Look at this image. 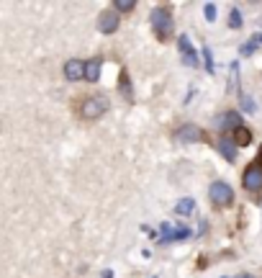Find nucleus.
<instances>
[{"instance_id":"f257e3e1","label":"nucleus","mask_w":262,"mask_h":278,"mask_svg":"<svg viewBox=\"0 0 262 278\" xmlns=\"http://www.w3.org/2000/svg\"><path fill=\"white\" fill-rule=\"evenodd\" d=\"M152 29H154V36H157L159 42H165V39L172 36V31H175V21H172V16H170L167 8L157 6V8L152 11Z\"/></svg>"},{"instance_id":"f03ea898","label":"nucleus","mask_w":262,"mask_h":278,"mask_svg":"<svg viewBox=\"0 0 262 278\" xmlns=\"http://www.w3.org/2000/svg\"><path fill=\"white\" fill-rule=\"evenodd\" d=\"M106 111H108V98L106 96H93L83 103V119H88V121L103 116Z\"/></svg>"},{"instance_id":"7ed1b4c3","label":"nucleus","mask_w":262,"mask_h":278,"mask_svg":"<svg viewBox=\"0 0 262 278\" xmlns=\"http://www.w3.org/2000/svg\"><path fill=\"white\" fill-rule=\"evenodd\" d=\"M208 196H211V201H213L216 206H226V203H231V198H234V191H231V186H229V183H224V180H216V183H211V188H208Z\"/></svg>"},{"instance_id":"20e7f679","label":"nucleus","mask_w":262,"mask_h":278,"mask_svg":"<svg viewBox=\"0 0 262 278\" xmlns=\"http://www.w3.org/2000/svg\"><path fill=\"white\" fill-rule=\"evenodd\" d=\"M177 49H180V54H183V62H185L188 67H198V54H195V49H193V42H190V36H188V34L177 36Z\"/></svg>"},{"instance_id":"39448f33","label":"nucleus","mask_w":262,"mask_h":278,"mask_svg":"<svg viewBox=\"0 0 262 278\" xmlns=\"http://www.w3.org/2000/svg\"><path fill=\"white\" fill-rule=\"evenodd\" d=\"M241 183H244L247 191H259L262 188V165H257V162L249 165L241 175Z\"/></svg>"},{"instance_id":"423d86ee","label":"nucleus","mask_w":262,"mask_h":278,"mask_svg":"<svg viewBox=\"0 0 262 278\" xmlns=\"http://www.w3.org/2000/svg\"><path fill=\"white\" fill-rule=\"evenodd\" d=\"M203 129L195 126V124H185L175 132V142H203Z\"/></svg>"},{"instance_id":"0eeeda50","label":"nucleus","mask_w":262,"mask_h":278,"mask_svg":"<svg viewBox=\"0 0 262 278\" xmlns=\"http://www.w3.org/2000/svg\"><path fill=\"white\" fill-rule=\"evenodd\" d=\"M118 13H113V11H103L100 13V18H98V31L100 34H113L116 29H118Z\"/></svg>"},{"instance_id":"6e6552de","label":"nucleus","mask_w":262,"mask_h":278,"mask_svg":"<svg viewBox=\"0 0 262 278\" xmlns=\"http://www.w3.org/2000/svg\"><path fill=\"white\" fill-rule=\"evenodd\" d=\"M65 78H67L70 83L83 80V78H85V62H83V60H67V62H65Z\"/></svg>"},{"instance_id":"1a4fd4ad","label":"nucleus","mask_w":262,"mask_h":278,"mask_svg":"<svg viewBox=\"0 0 262 278\" xmlns=\"http://www.w3.org/2000/svg\"><path fill=\"white\" fill-rule=\"evenodd\" d=\"M216 147H218V152H221L229 162L236 160V144H234V139H224V137H221V139L216 142Z\"/></svg>"},{"instance_id":"9d476101","label":"nucleus","mask_w":262,"mask_h":278,"mask_svg":"<svg viewBox=\"0 0 262 278\" xmlns=\"http://www.w3.org/2000/svg\"><path fill=\"white\" fill-rule=\"evenodd\" d=\"M100 62H103V60H98V57L85 62V80H90V83L98 80V75H100Z\"/></svg>"},{"instance_id":"9b49d317","label":"nucleus","mask_w":262,"mask_h":278,"mask_svg":"<svg viewBox=\"0 0 262 278\" xmlns=\"http://www.w3.org/2000/svg\"><path fill=\"white\" fill-rule=\"evenodd\" d=\"M239 121H241V119H239V114H236V111H229V114L221 119V126H224V129H234V132H236V129L241 126Z\"/></svg>"},{"instance_id":"f8f14e48","label":"nucleus","mask_w":262,"mask_h":278,"mask_svg":"<svg viewBox=\"0 0 262 278\" xmlns=\"http://www.w3.org/2000/svg\"><path fill=\"white\" fill-rule=\"evenodd\" d=\"M252 142V134H249V129L247 126H239L236 132H234V144H239V147H247Z\"/></svg>"},{"instance_id":"ddd939ff","label":"nucleus","mask_w":262,"mask_h":278,"mask_svg":"<svg viewBox=\"0 0 262 278\" xmlns=\"http://www.w3.org/2000/svg\"><path fill=\"white\" fill-rule=\"evenodd\" d=\"M234 90H239V62H231V78L226 85V93H234Z\"/></svg>"},{"instance_id":"4468645a","label":"nucleus","mask_w":262,"mask_h":278,"mask_svg":"<svg viewBox=\"0 0 262 278\" xmlns=\"http://www.w3.org/2000/svg\"><path fill=\"white\" fill-rule=\"evenodd\" d=\"M193 209H195V201H193V198H183V201H177V206H175V211H177L180 216L193 214Z\"/></svg>"},{"instance_id":"2eb2a0df","label":"nucleus","mask_w":262,"mask_h":278,"mask_svg":"<svg viewBox=\"0 0 262 278\" xmlns=\"http://www.w3.org/2000/svg\"><path fill=\"white\" fill-rule=\"evenodd\" d=\"M118 80H121V83H118V90L124 93V98H126V101H131V98H134V93H131V83H129V75H126V72H121V78H118Z\"/></svg>"},{"instance_id":"dca6fc26","label":"nucleus","mask_w":262,"mask_h":278,"mask_svg":"<svg viewBox=\"0 0 262 278\" xmlns=\"http://www.w3.org/2000/svg\"><path fill=\"white\" fill-rule=\"evenodd\" d=\"M229 26L231 29H241V13L236 8H231V13H229Z\"/></svg>"},{"instance_id":"f3484780","label":"nucleus","mask_w":262,"mask_h":278,"mask_svg":"<svg viewBox=\"0 0 262 278\" xmlns=\"http://www.w3.org/2000/svg\"><path fill=\"white\" fill-rule=\"evenodd\" d=\"M134 6H136V3H131V0H116V11H121V13L134 11Z\"/></svg>"},{"instance_id":"a211bd4d","label":"nucleus","mask_w":262,"mask_h":278,"mask_svg":"<svg viewBox=\"0 0 262 278\" xmlns=\"http://www.w3.org/2000/svg\"><path fill=\"white\" fill-rule=\"evenodd\" d=\"M203 16H206V21H216V3H206L203 6Z\"/></svg>"},{"instance_id":"6ab92c4d","label":"nucleus","mask_w":262,"mask_h":278,"mask_svg":"<svg viewBox=\"0 0 262 278\" xmlns=\"http://www.w3.org/2000/svg\"><path fill=\"white\" fill-rule=\"evenodd\" d=\"M239 103H241V108H244L247 114H254V111H257V106L252 103V98H249V96H241V101H239Z\"/></svg>"},{"instance_id":"aec40b11","label":"nucleus","mask_w":262,"mask_h":278,"mask_svg":"<svg viewBox=\"0 0 262 278\" xmlns=\"http://www.w3.org/2000/svg\"><path fill=\"white\" fill-rule=\"evenodd\" d=\"M254 49H257V44H254V42H249V44H241V47H239V54L249 57V54H254Z\"/></svg>"},{"instance_id":"412c9836","label":"nucleus","mask_w":262,"mask_h":278,"mask_svg":"<svg viewBox=\"0 0 262 278\" xmlns=\"http://www.w3.org/2000/svg\"><path fill=\"white\" fill-rule=\"evenodd\" d=\"M203 60H206V70L213 72V57H211V49H208V47L203 49Z\"/></svg>"},{"instance_id":"4be33fe9","label":"nucleus","mask_w":262,"mask_h":278,"mask_svg":"<svg viewBox=\"0 0 262 278\" xmlns=\"http://www.w3.org/2000/svg\"><path fill=\"white\" fill-rule=\"evenodd\" d=\"M188 234H190V229H188V227H177V229H175V239H185Z\"/></svg>"},{"instance_id":"5701e85b","label":"nucleus","mask_w":262,"mask_h":278,"mask_svg":"<svg viewBox=\"0 0 262 278\" xmlns=\"http://www.w3.org/2000/svg\"><path fill=\"white\" fill-rule=\"evenodd\" d=\"M252 42H254V44H262V34H254V36H252Z\"/></svg>"},{"instance_id":"b1692460","label":"nucleus","mask_w":262,"mask_h":278,"mask_svg":"<svg viewBox=\"0 0 262 278\" xmlns=\"http://www.w3.org/2000/svg\"><path fill=\"white\" fill-rule=\"evenodd\" d=\"M103 278H113V273H111V270H106V273H103Z\"/></svg>"},{"instance_id":"393cba45","label":"nucleus","mask_w":262,"mask_h":278,"mask_svg":"<svg viewBox=\"0 0 262 278\" xmlns=\"http://www.w3.org/2000/svg\"><path fill=\"white\" fill-rule=\"evenodd\" d=\"M254 162H257V165H262V150H259V157H257Z\"/></svg>"},{"instance_id":"a878e982","label":"nucleus","mask_w":262,"mask_h":278,"mask_svg":"<svg viewBox=\"0 0 262 278\" xmlns=\"http://www.w3.org/2000/svg\"><path fill=\"white\" fill-rule=\"evenodd\" d=\"M236 278H252V275H249V273H239Z\"/></svg>"},{"instance_id":"bb28decb","label":"nucleus","mask_w":262,"mask_h":278,"mask_svg":"<svg viewBox=\"0 0 262 278\" xmlns=\"http://www.w3.org/2000/svg\"><path fill=\"white\" fill-rule=\"evenodd\" d=\"M154 278H157V275H154Z\"/></svg>"}]
</instances>
